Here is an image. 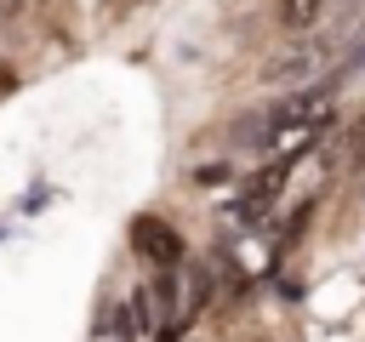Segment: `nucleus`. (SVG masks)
<instances>
[{"instance_id": "7", "label": "nucleus", "mask_w": 365, "mask_h": 342, "mask_svg": "<svg viewBox=\"0 0 365 342\" xmlns=\"http://www.w3.org/2000/svg\"><path fill=\"white\" fill-rule=\"evenodd\" d=\"M40 6H46V0H40Z\"/></svg>"}, {"instance_id": "2", "label": "nucleus", "mask_w": 365, "mask_h": 342, "mask_svg": "<svg viewBox=\"0 0 365 342\" xmlns=\"http://www.w3.org/2000/svg\"><path fill=\"white\" fill-rule=\"evenodd\" d=\"M131 251L148 256L154 268H171V262H182V234L171 222H160V217H137L131 222Z\"/></svg>"}, {"instance_id": "3", "label": "nucleus", "mask_w": 365, "mask_h": 342, "mask_svg": "<svg viewBox=\"0 0 365 342\" xmlns=\"http://www.w3.org/2000/svg\"><path fill=\"white\" fill-rule=\"evenodd\" d=\"M325 6H331V0H279V23H285V28H308V23H319Z\"/></svg>"}, {"instance_id": "1", "label": "nucleus", "mask_w": 365, "mask_h": 342, "mask_svg": "<svg viewBox=\"0 0 365 342\" xmlns=\"http://www.w3.org/2000/svg\"><path fill=\"white\" fill-rule=\"evenodd\" d=\"M325 103H331V86H302V91H291L268 108V125L274 131H319Z\"/></svg>"}, {"instance_id": "6", "label": "nucleus", "mask_w": 365, "mask_h": 342, "mask_svg": "<svg viewBox=\"0 0 365 342\" xmlns=\"http://www.w3.org/2000/svg\"><path fill=\"white\" fill-rule=\"evenodd\" d=\"M359 137H365V120H359Z\"/></svg>"}, {"instance_id": "4", "label": "nucleus", "mask_w": 365, "mask_h": 342, "mask_svg": "<svg viewBox=\"0 0 365 342\" xmlns=\"http://www.w3.org/2000/svg\"><path fill=\"white\" fill-rule=\"evenodd\" d=\"M205 296H211V274L205 268H188V308H182V319L205 314Z\"/></svg>"}, {"instance_id": "5", "label": "nucleus", "mask_w": 365, "mask_h": 342, "mask_svg": "<svg viewBox=\"0 0 365 342\" xmlns=\"http://www.w3.org/2000/svg\"><path fill=\"white\" fill-rule=\"evenodd\" d=\"M23 6H29V0H0V23H11V17L23 11Z\"/></svg>"}]
</instances>
